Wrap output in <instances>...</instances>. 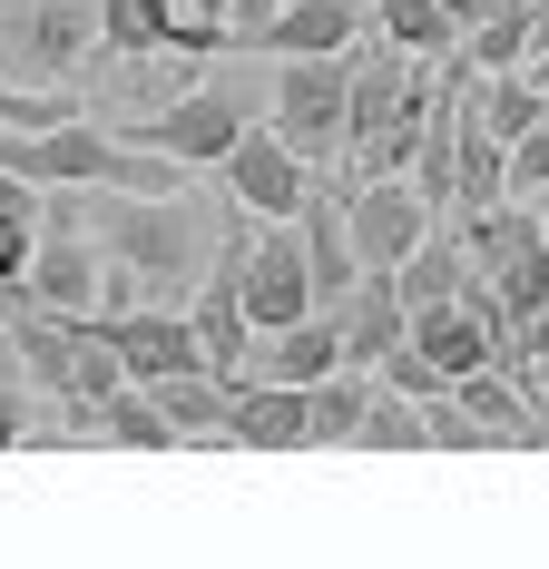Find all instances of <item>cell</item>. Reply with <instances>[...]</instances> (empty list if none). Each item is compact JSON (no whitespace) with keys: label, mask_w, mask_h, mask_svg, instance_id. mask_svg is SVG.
Instances as JSON below:
<instances>
[{"label":"cell","mask_w":549,"mask_h":569,"mask_svg":"<svg viewBox=\"0 0 549 569\" xmlns=\"http://www.w3.org/2000/svg\"><path fill=\"white\" fill-rule=\"evenodd\" d=\"M79 197V227L99 236L118 284H138V305H187L197 276L217 266L207 256V217L177 197V187H69Z\"/></svg>","instance_id":"obj_1"},{"label":"cell","mask_w":549,"mask_h":569,"mask_svg":"<svg viewBox=\"0 0 549 569\" xmlns=\"http://www.w3.org/2000/svg\"><path fill=\"white\" fill-rule=\"evenodd\" d=\"M343 99H353V50H285L266 89V128L295 158L333 168L343 158Z\"/></svg>","instance_id":"obj_2"},{"label":"cell","mask_w":549,"mask_h":569,"mask_svg":"<svg viewBox=\"0 0 549 569\" xmlns=\"http://www.w3.org/2000/svg\"><path fill=\"white\" fill-rule=\"evenodd\" d=\"M50 197V217H40V246H30V266L10 295H30L40 315H109V256H99V236L79 227V207H69V187H40Z\"/></svg>","instance_id":"obj_3"},{"label":"cell","mask_w":549,"mask_h":569,"mask_svg":"<svg viewBox=\"0 0 549 569\" xmlns=\"http://www.w3.org/2000/svg\"><path fill=\"white\" fill-rule=\"evenodd\" d=\"M89 50H99V0H0V79L69 89Z\"/></svg>","instance_id":"obj_4"},{"label":"cell","mask_w":549,"mask_h":569,"mask_svg":"<svg viewBox=\"0 0 549 569\" xmlns=\"http://www.w3.org/2000/svg\"><path fill=\"white\" fill-rule=\"evenodd\" d=\"M138 148H158V158H177V168H217L226 148L246 138V99L236 89H187V99H158V109H138V128H128Z\"/></svg>","instance_id":"obj_5"},{"label":"cell","mask_w":549,"mask_h":569,"mask_svg":"<svg viewBox=\"0 0 549 569\" xmlns=\"http://www.w3.org/2000/svg\"><path fill=\"white\" fill-rule=\"evenodd\" d=\"M89 325L118 343L128 383H167V373H217V363H207V343H197V325H187V305H109V315H89Z\"/></svg>","instance_id":"obj_6"},{"label":"cell","mask_w":549,"mask_h":569,"mask_svg":"<svg viewBox=\"0 0 549 569\" xmlns=\"http://www.w3.org/2000/svg\"><path fill=\"white\" fill-rule=\"evenodd\" d=\"M217 177H226V197H236V217H295L305 187H315V158H295L266 118H246V138L217 158Z\"/></svg>","instance_id":"obj_7"},{"label":"cell","mask_w":549,"mask_h":569,"mask_svg":"<svg viewBox=\"0 0 549 569\" xmlns=\"http://www.w3.org/2000/svg\"><path fill=\"white\" fill-rule=\"evenodd\" d=\"M343 217H353V256H363V266H402V256L432 236L441 207L412 187V177H363V187L343 197Z\"/></svg>","instance_id":"obj_8"},{"label":"cell","mask_w":549,"mask_h":569,"mask_svg":"<svg viewBox=\"0 0 549 569\" xmlns=\"http://www.w3.org/2000/svg\"><path fill=\"white\" fill-rule=\"evenodd\" d=\"M236 236H246V227H236ZM187 325H197V343H207V363H217L226 383H246V373H256V325H246V295H236V246L197 276Z\"/></svg>","instance_id":"obj_9"},{"label":"cell","mask_w":549,"mask_h":569,"mask_svg":"<svg viewBox=\"0 0 549 569\" xmlns=\"http://www.w3.org/2000/svg\"><path fill=\"white\" fill-rule=\"evenodd\" d=\"M236 452H315V422H305V383H266V373H246L236 393H226V432Z\"/></svg>","instance_id":"obj_10"},{"label":"cell","mask_w":549,"mask_h":569,"mask_svg":"<svg viewBox=\"0 0 549 569\" xmlns=\"http://www.w3.org/2000/svg\"><path fill=\"white\" fill-rule=\"evenodd\" d=\"M373 30V0H274L266 20L246 30V50H353Z\"/></svg>","instance_id":"obj_11"},{"label":"cell","mask_w":549,"mask_h":569,"mask_svg":"<svg viewBox=\"0 0 549 569\" xmlns=\"http://www.w3.org/2000/svg\"><path fill=\"white\" fill-rule=\"evenodd\" d=\"M295 236H305V266H315V315H333L353 295V276H363V256H353V217H343V197H325V177L305 187Z\"/></svg>","instance_id":"obj_12"},{"label":"cell","mask_w":549,"mask_h":569,"mask_svg":"<svg viewBox=\"0 0 549 569\" xmlns=\"http://www.w3.org/2000/svg\"><path fill=\"white\" fill-rule=\"evenodd\" d=\"M99 50L109 59H158V50H217L207 20H187L177 0H99Z\"/></svg>","instance_id":"obj_13"},{"label":"cell","mask_w":549,"mask_h":569,"mask_svg":"<svg viewBox=\"0 0 549 569\" xmlns=\"http://www.w3.org/2000/svg\"><path fill=\"white\" fill-rule=\"evenodd\" d=\"M402 284H392V266H363L353 276V295L333 305V335H343V363H383L392 343H402Z\"/></svg>","instance_id":"obj_14"},{"label":"cell","mask_w":549,"mask_h":569,"mask_svg":"<svg viewBox=\"0 0 549 569\" xmlns=\"http://www.w3.org/2000/svg\"><path fill=\"white\" fill-rule=\"evenodd\" d=\"M333 363H343V335H333V315H295V325L256 335V373H266V383H325Z\"/></svg>","instance_id":"obj_15"},{"label":"cell","mask_w":549,"mask_h":569,"mask_svg":"<svg viewBox=\"0 0 549 569\" xmlns=\"http://www.w3.org/2000/svg\"><path fill=\"white\" fill-rule=\"evenodd\" d=\"M520 246H540V207H530V197H491V207H461V256H471V276L510 266Z\"/></svg>","instance_id":"obj_16"},{"label":"cell","mask_w":549,"mask_h":569,"mask_svg":"<svg viewBox=\"0 0 549 569\" xmlns=\"http://www.w3.org/2000/svg\"><path fill=\"white\" fill-rule=\"evenodd\" d=\"M89 432H99V442H118V452H177V422L158 412V393H148V383H118V393L89 412Z\"/></svg>","instance_id":"obj_17"},{"label":"cell","mask_w":549,"mask_h":569,"mask_svg":"<svg viewBox=\"0 0 549 569\" xmlns=\"http://www.w3.org/2000/svg\"><path fill=\"white\" fill-rule=\"evenodd\" d=\"M363 402H373L363 363H333L325 383H305V422H315V452H325V442H343V452H353V422H363Z\"/></svg>","instance_id":"obj_18"},{"label":"cell","mask_w":549,"mask_h":569,"mask_svg":"<svg viewBox=\"0 0 549 569\" xmlns=\"http://www.w3.org/2000/svg\"><path fill=\"white\" fill-rule=\"evenodd\" d=\"M530 40H540L530 0H491V10L461 30V59H471V69H520V59H530Z\"/></svg>","instance_id":"obj_19"},{"label":"cell","mask_w":549,"mask_h":569,"mask_svg":"<svg viewBox=\"0 0 549 569\" xmlns=\"http://www.w3.org/2000/svg\"><path fill=\"white\" fill-rule=\"evenodd\" d=\"M461 276H471L461 236H422V246L392 266V284H402V315H412V305H441V295H461Z\"/></svg>","instance_id":"obj_20"},{"label":"cell","mask_w":549,"mask_h":569,"mask_svg":"<svg viewBox=\"0 0 549 569\" xmlns=\"http://www.w3.org/2000/svg\"><path fill=\"white\" fill-rule=\"evenodd\" d=\"M353 452H432V422H422V402L412 393H383L363 402V422H353Z\"/></svg>","instance_id":"obj_21"},{"label":"cell","mask_w":549,"mask_h":569,"mask_svg":"<svg viewBox=\"0 0 549 569\" xmlns=\"http://www.w3.org/2000/svg\"><path fill=\"white\" fill-rule=\"evenodd\" d=\"M373 30L402 40L412 59H451V50H461V30H451V10H441V0H373Z\"/></svg>","instance_id":"obj_22"},{"label":"cell","mask_w":549,"mask_h":569,"mask_svg":"<svg viewBox=\"0 0 549 569\" xmlns=\"http://www.w3.org/2000/svg\"><path fill=\"white\" fill-rule=\"evenodd\" d=\"M30 442V373H20V353H0V452H20Z\"/></svg>","instance_id":"obj_23"},{"label":"cell","mask_w":549,"mask_h":569,"mask_svg":"<svg viewBox=\"0 0 549 569\" xmlns=\"http://www.w3.org/2000/svg\"><path fill=\"white\" fill-rule=\"evenodd\" d=\"M30 246H40V207H0V295L20 284V266H30Z\"/></svg>","instance_id":"obj_24"},{"label":"cell","mask_w":549,"mask_h":569,"mask_svg":"<svg viewBox=\"0 0 549 569\" xmlns=\"http://www.w3.org/2000/svg\"><path fill=\"white\" fill-rule=\"evenodd\" d=\"M266 10H274V0H226V40H246V30H256Z\"/></svg>","instance_id":"obj_25"},{"label":"cell","mask_w":549,"mask_h":569,"mask_svg":"<svg viewBox=\"0 0 549 569\" xmlns=\"http://www.w3.org/2000/svg\"><path fill=\"white\" fill-rule=\"evenodd\" d=\"M520 383H530V393L549 402V343H540V353H530V373H520Z\"/></svg>","instance_id":"obj_26"},{"label":"cell","mask_w":549,"mask_h":569,"mask_svg":"<svg viewBox=\"0 0 549 569\" xmlns=\"http://www.w3.org/2000/svg\"><path fill=\"white\" fill-rule=\"evenodd\" d=\"M441 10H451V30H471V20H481L491 0H441Z\"/></svg>","instance_id":"obj_27"},{"label":"cell","mask_w":549,"mask_h":569,"mask_svg":"<svg viewBox=\"0 0 549 569\" xmlns=\"http://www.w3.org/2000/svg\"><path fill=\"white\" fill-rule=\"evenodd\" d=\"M197 20H207V30H217V50H226V0H197Z\"/></svg>","instance_id":"obj_28"},{"label":"cell","mask_w":549,"mask_h":569,"mask_svg":"<svg viewBox=\"0 0 549 569\" xmlns=\"http://www.w3.org/2000/svg\"><path fill=\"white\" fill-rule=\"evenodd\" d=\"M520 69H530V79L549 89V40H530V59H520Z\"/></svg>","instance_id":"obj_29"},{"label":"cell","mask_w":549,"mask_h":569,"mask_svg":"<svg viewBox=\"0 0 549 569\" xmlns=\"http://www.w3.org/2000/svg\"><path fill=\"white\" fill-rule=\"evenodd\" d=\"M530 20H540V40H549V0H530Z\"/></svg>","instance_id":"obj_30"},{"label":"cell","mask_w":549,"mask_h":569,"mask_svg":"<svg viewBox=\"0 0 549 569\" xmlns=\"http://www.w3.org/2000/svg\"><path fill=\"white\" fill-rule=\"evenodd\" d=\"M530 207H540V236H549V187H540V197H530Z\"/></svg>","instance_id":"obj_31"}]
</instances>
